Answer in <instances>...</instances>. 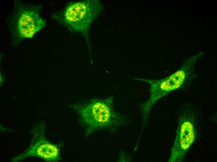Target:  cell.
<instances>
[{"mask_svg": "<svg viewBox=\"0 0 217 162\" xmlns=\"http://www.w3.org/2000/svg\"><path fill=\"white\" fill-rule=\"evenodd\" d=\"M113 97L84 100L72 107L86 136L100 131L114 132L124 124L123 116L114 105Z\"/></svg>", "mask_w": 217, "mask_h": 162, "instance_id": "obj_1", "label": "cell"}, {"mask_svg": "<svg viewBox=\"0 0 217 162\" xmlns=\"http://www.w3.org/2000/svg\"><path fill=\"white\" fill-rule=\"evenodd\" d=\"M41 6L20 0L14 2L6 20L12 45H17L26 39L32 38L45 26L40 14Z\"/></svg>", "mask_w": 217, "mask_h": 162, "instance_id": "obj_2", "label": "cell"}, {"mask_svg": "<svg viewBox=\"0 0 217 162\" xmlns=\"http://www.w3.org/2000/svg\"><path fill=\"white\" fill-rule=\"evenodd\" d=\"M98 1L80 0L70 2L53 16L59 23L72 33L88 36L89 30L100 13Z\"/></svg>", "mask_w": 217, "mask_h": 162, "instance_id": "obj_3", "label": "cell"}, {"mask_svg": "<svg viewBox=\"0 0 217 162\" xmlns=\"http://www.w3.org/2000/svg\"><path fill=\"white\" fill-rule=\"evenodd\" d=\"M202 54L194 56L189 59L176 72L169 76L160 79L133 78L148 83L150 86V97L143 104V112L149 115L152 107L160 98L171 92L176 90L188 81L194 73L195 63Z\"/></svg>", "mask_w": 217, "mask_h": 162, "instance_id": "obj_4", "label": "cell"}, {"mask_svg": "<svg viewBox=\"0 0 217 162\" xmlns=\"http://www.w3.org/2000/svg\"><path fill=\"white\" fill-rule=\"evenodd\" d=\"M193 113L186 110L180 115L168 162H183L188 150L195 141L197 123Z\"/></svg>", "mask_w": 217, "mask_h": 162, "instance_id": "obj_5", "label": "cell"}, {"mask_svg": "<svg viewBox=\"0 0 217 162\" xmlns=\"http://www.w3.org/2000/svg\"><path fill=\"white\" fill-rule=\"evenodd\" d=\"M31 156H36L47 162H56L60 159L59 151L56 146L46 141L41 134L34 138L28 148L14 160L17 161Z\"/></svg>", "mask_w": 217, "mask_h": 162, "instance_id": "obj_6", "label": "cell"}]
</instances>
